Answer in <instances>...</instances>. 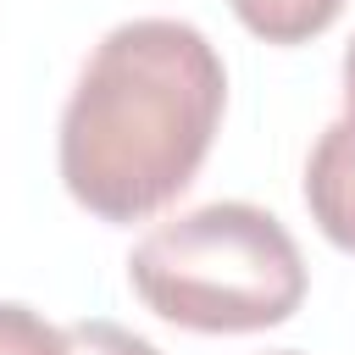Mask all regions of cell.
<instances>
[{"mask_svg":"<svg viewBox=\"0 0 355 355\" xmlns=\"http://www.w3.org/2000/svg\"><path fill=\"white\" fill-rule=\"evenodd\" d=\"M266 355H305V349H266Z\"/></svg>","mask_w":355,"mask_h":355,"instance_id":"obj_8","label":"cell"},{"mask_svg":"<svg viewBox=\"0 0 355 355\" xmlns=\"http://www.w3.org/2000/svg\"><path fill=\"white\" fill-rule=\"evenodd\" d=\"M344 111H355V39L344 50Z\"/></svg>","mask_w":355,"mask_h":355,"instance_id":"obj_7","label":"cell"},{"mask_svg":"<svg viewBox=\"0 0 355 355\" xmlns=\"http://www.w3.org/2000/svg\"><path fill=\"white\" fill-rule=\"evenodd\" d=\"M227 105V67L216 44L178 17L116 22L83 61L55 133L67 194L100 222H144L172 205Z\"/></svg>","mask_w":355,"mask_h":355,"instance_id":"obj_1","label":"cell"},{"mask_svg":"<svg viewBox=\"0 0 355 355\" xmlns=\"http://www.w3.org/2000/svg\"><path fill=\"white\" fill-rule=\"evenodd\" d=\"M227 6L266 44H305V39L327 33L344 11V0H227Z\"/></svg>","mask_w":355,"mask_h":355,"instance_id":"obj_4","label":"cell"},{"mask_svg":"<svg viewBox=\"0 0 355 355\" xmlns=\"http://www.w3.org/2000/svg\"><path fill=\"white\" fill-rule=\"evenodd\" d=\"M0 355H61V327L33 305L0 300Z\"/></svg>","mask_w":355,"mask_h":355,"instance_id":"obj_6","label":"cell"},{"mask_svg":"<svg viewBox=\"0 0 355 355\" xmlns=\"http://www.w3.org/2000/svg\"><path fill=\"white\" fill-rule=\"evenodd\" d=\"M133 294L189 333H261L300 311L305 255L294 233L250 200H211L155 222L128 255Z\"/></svg>","mask_w":355,"mask_h":355,"instance_id":"obj_2","label":"cell"},{"mask_svg":"<svg viewBox=\"0 0 355 355\" xmlns=\"http://www.w3.org/2000/svg\"><path fill=\"white\" fill-rule=\"evenodd\" d=\"M61 355H161L150 338H139L122 322L89 316V322H67L61 327Z\"/></svg>","mask_w":355,"mask_h":355,"instance_id":"obj_5","label":"cell"},{"mask_svg":"<svg viewBox=\"0 0 355 355\" xmlns=\"http://www.w3.org/2000/svg\"><path fill=\"white\" fill-rule=\"evenodd\" d=\"M305 211L327 244L355 255V111L322 128L305 155Z\"/></svg>","mask_w":355,"mask_h":355,"instance_id":"obj_3","label":"cell"}]
</instances>
